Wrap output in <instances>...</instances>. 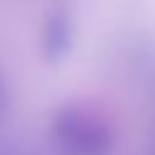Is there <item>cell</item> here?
Instances as JSON below:
<instances>
[{
    "label": "cell",
    "instance_id": "cell-1",
    "mask_svg": "<svg viewBox=\"0 0 155 155\" xmlns=\"http://www.w3.org/2000/svg\"><path fill=\"white\" fill-rule=\"evenodd\" d=\"M53 138L68 155H107L114 143L109 126L87 111H63L53 124Z\"/></svg>",
    "mask_w": 155,
    "mask_h": 155
}]
</instances>
